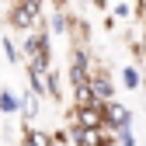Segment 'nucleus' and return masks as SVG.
<instances>
[{
    "label": "nucleus",
    "mask_w": 146,
    "mask_h": 146,
    "mask_svg": "<svg viewBox=\"0 0 146 146\" xmlns=\"http://www.w3.org/2000/svg\"><path fill=\"white\" fill-rule=\"evenodd\" d=\"M70 122H77V125H84V129H90V132H98V129H108V115H104V101H87V104H73V115H70Z\"/></svg>",
    "instance_id": "nucleus-2"
},
{
    "label": "nucleus",
    "mask_w": 146,
    "mask_h": 146,
    "mask_svg": "<svg viewBox=\"0 0 146 146\" xmlns=\"http://www.w3.org/2000/svg\"><path fill=\"white\" fill-rule=\"evenodd\" d=\"M132 52H136V56H143V59H146V21H143V35H139V42L132 45Z\"/></svg>",
    "instance_id": "nucleus-13"
},
{
    "label": "nucleus",
    "mask_w": 146,
    "mask_h": 146,
    "mask_svg": "<svg viewBox=\"0 0 146 146\" xmlns=\"http://www.w3.org/2000/svg\"><path fill=\"white\" fill-rule=\"evenodd\" d=\"M21 139H25V143H35V146H52V143H56V139H52V132H38L31 122H25V132H21Z\"/></svg>",
    "instance_id": "nucleus-9"
},
{
    "label": "nucleus",
    "mask_w": 146,
    "mask_h": 146,
    "mask_svg": "<svg viewBox=\"0 0 146 146\" xmlns=\"http://www.w3.org/2000/svg\"><path fill=\"white\" fill-rule=\"evenodd\" d=\"M87 84H90V90H94L98 101H111V98H115V80H111L108 70H101V66L90 70V80H87Z\"/></svg>",
    "instance_id": "nucleus-3"
},
{
    "label": "nucleus",
    "mask_w": 146,
    "mask_h": 146,
    "mask_svg": "<svg viewBox=\"0 0 146 146\" xmlns=\"http://www.w3.org/2000/svg\"><path fill=\"white\" fill-rule=\"evenodd\" d=\"M0 49H4V56H7V63H14V66H17V63L25 59V56H21V45H17L14 38H4V42H0Z\"/></svg>",
    "instance_id": "nucleus-12"
},
{
    "label": "nucleus",
    "mask_w": 146,
    "mask_h": 146,
    "mask_svg": "<svg viewBox=\"0 0 146 146\" xmlns=\"http://www.w3.org/2000/svg\"><path fill=\"white\" fill-rule=\"evenodd\" d=\"M104 115H108V129H118V125H132V111H129V104H122V101H104Z\"/></svg>",
    "instance_id": "nucleus-5"
},
{
    "label": "nucleus",
    "mask_w": 146,
    "mask_h": 146,
    "mask_svg": "<svg viewBox=\"0 0 146 146\" xmlns=\"http://www.w3.org/2000/svg\"><path fill=\"white\" fill-rule=\"evenodd\" d=\"M111 143H118V146H136L139 136H136L132 125H118V129H111Z\"/></svg>",
    "instance_id": "nucleus-11"
},
{
    "label": "nucleus",
    "mask_w": 146,
    "mask_h": 146,
    "mask_svg": "<svg viewBox=\"0 0 146 146\" xmlns=\"http://www.w3.org/2000/svg\"><path fill=\"white\" fill-rule=\"evenodd\" d=\"M45 98L59 104V98H63V84H59V70H45Z\"/></svg>",
    "instance_id": "nucleus-10"
},
{
    "label": "nucleus",
    "mask_w": 146,
    "mask_h": 146,
    "mask_svg": "<svg viewBox=\"0 0 146 146\" xmlns=\"http://www.w3.org/2000/svg\"><path fill=\"white\" fill-rule=\"evenodd\" d=\"M70 28H73V14L66 7H52L45 14V31L49 35H70Z\"/></svg>",
    "instance_id": "nucleus-4"
},
{
    "label": "nucleus",
    "mask_w": 146,
    "mask_h": 146,
    "mask_svg": "<svg viewBox=\"0 0 146 146\" xmlns=\"http://www.w3.org/2000/svg\"><path fill=\"white\" fill-rule=\"evenodd\" d=\"M118 80H122V87L125 90H146V73L139 70V66H122V73H118Z\"/></svg>",
    "instance_id": "nucleus-7"
},
{
    "label": "nucleus",
    "mask_w": 146,
    "mask_h": 146,
    "mask_svg": "<svg viewBox=\"0 0 146 146\" xmlns=\"http://www.w3.org/2000/svg\"><path fill=\"white\" fill-rule=\"evenodd\" d=\"M42 98L45 94H38V90H25V94H21V115H25V122H35V118H38V111H42Z\"/></svg>",
    "instance_id": "nucleus-6"
},
{
    "label": "nucleus",
    "mask_w": 146,
    "mask_h": 146,
    "mask_svg": "<svg viewBox=\"0 0 146 146\" xmlns=\"http://www.w3.org/2000/svg\"><path fill=\"white\" fill-rule=\"evenodd\" d=\"M136 17H139V21H146V0H136Z\"/></svg>",
    "instance_id": "nucleus-14"
},
{
    "label": "nucleus",
    "mask_w": 146,
    "mask_h": 146,
    "mask_svg": "<svg viewBox=\"0 0 146 146\" xmlns=\"http://www.w3.org/2000/svg\"><path fill=\"white\" fill-rule=\"evenodd\" d=\"M0 115H21V94H14L11 87L0 90Z\"/></svg>",
    "instance_id": "nucleus-8"
},
{
    "label": "nucleus",
    "mask_w": 146,
    "mask_h": 146,
    "mask_svg": "<svg viewBox=\"0 0 146 146\" xmlns=\"http://www.w3.org/2000/svg\"><path fill=\"white\" fill-rule=\"evenodd\" d=\"M21 56L28 63V70H52V35L49 31H38V28H31L25 31V38H21Z\"/></svg>",
    "instance_id": "nucleus-1"
}]
</instances>
